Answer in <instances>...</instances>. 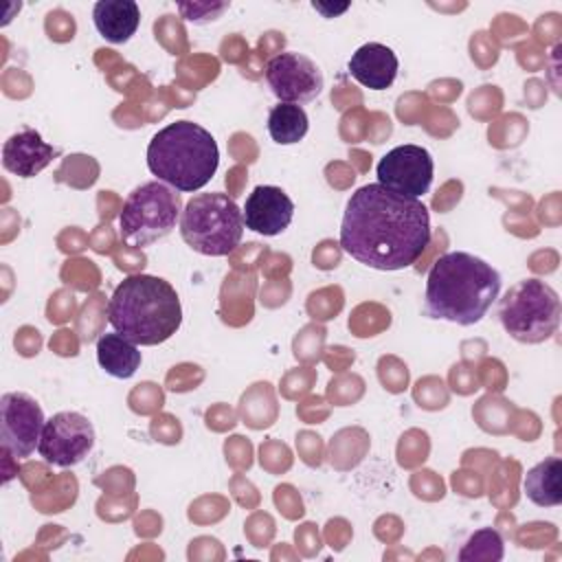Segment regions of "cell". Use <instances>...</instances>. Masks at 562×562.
Listing matches in <instances>:
<instances>
[{"mask_svg": "<svg viewBox=\"0 0 562 562\" xmlns=\"http://www.w3.org/2000/svg\"><path fill=\"white\" fill-rule=\"evenodd\" d=\"M498 270L470 252H446L428 270L424 314L457 325L479 323L501 294Z\"/></svg>", "mask_w": 562, "mask_h": 562, "instance_id": "obj_2", "label": "cell"}, {"mask_svg": "<svg viewBox=\"0 0 562 562\" xmlns=\"http://www.w3.org/2000/svg\"><path fill=\"white\" fill-rule=\"evenodd\" d=\"M180 235L195 252L224 257L241 241L244 213L226 193H198L182 209Z\"/></svg>", "mask_w": 562, "mask_h": 562, "instance_id": "obj_5", "label": "cell"}, {"mask_svg": "<svg viewBox=\"0 0 562 562\" xmlns=\"http://www.w3.org/2000/svg\"><path fill=\"white\" fill-rule=\"evenodd\" d=\"M498 321L514 340L527 345L542 342L560 325V296L549 283L536 277L522 279L501 299Z\"/></svg>", "mask_w": 562, "mask_h": 562, "instance_id": "obj_6", "label": "cell"}, {"mask_svg": "<svg viewBox=\"0 0 562 562\" xmlns=\"http://www.w3.org/2000/svg\"><path fill=\"white\" fill-rule=\"evenodd\" d=\"M241 213L246 228L266 237H274L292 224L294 202L281 187L259 184L246 198Z\"/></svg>", "mask_w": 562, "mask_h": 562, "instance_id": "obj_12", "label": "cell"}, {"mask_svg": "<svg viewBox=\"0 0 562 562\" xmlns=\"http://www.w3.org/2000/svg\"><path fill=\"white\" fill-rule=\"evenodd\" d=\"M92 422L77 411H59L46 419L37 443L40 457L55 468L81 463L94 448Z\"/></svg>", "mask_w": 562, "mask_h": 562, "instance_id": "obj_8", "label": "cell"}, {"mask_svg": "<svg viewBox=\"0 0 562 562\" xmlns=\"http://www.w3.org/2000/svg\"><path fill=\"white\" fill-rule=\"evenodd\" d=\"M108 323L134 345H160L182 325L180 296L176 288L160 277L130 274L110 296Z\"/></svg>", "mask_w": 562, "mask_h": 562, "instance_id": "obj_3", "label": "cell"}, {"mask_svg": "<svg viewBox=\"0 0 562 562\" xmlns=\"http://www.w3.org/2000/svg\"><path fill=\"white\" fill-rule=\"evenodd\" d=\"M266 81L279 103H310L325 86L321 68L305 55L285 50L274 55L266 66Z\"/></svg>", "mask_w": 562, "mask_h": 562, "instance_id": "obj_11", "label": "cell"}, {"mask_svg": "<svg viewBox=\"0 0 562 562\" xmlns=\"http://www.w3.org/2000/svg\"><path fill=\"white\" fill-rule=\"evenodd\" d=\"M182 200L176 189L151 180L136 187L119 213V231L125 244L134 248L151 246L165 239L180 224Z\"/></svg>", "mask_w": 562, "mask_h": 562, "instance_id": "obj_7", "label": "cell"}, {"mask_svg": "<svg viewBox=\"0 0 562 562\" xmlns=\"http://www.w3.org/2000/svg\"><path fill=\"white\" fill-rule=\"evenodd\" d=\"M97 360L108 375L127 380L140 367L143 356L138 351V345H134L132 340L114 331V334H103L97 340Z\"/></svg>", "mask_w": 562, "mask_h": 562, "instance_id": "obj_16", "label": "cell"}, {"mask_svg": "<svg viewBox=\"0 0 562 562\" xmlns=\"http://www.w3.org/2000/svg\"><path fill=\"white\" fill-rule=\"evenodd\" d=\"M430 244V215L422 200L397 195L378 182L364 184L347 200L340 246L373 270L413 266Z\"/></svg>", "mask_w": 562, "mask_h": 562, "instance_id": "obj_1", "label": "cell"}, {"mask_svg": "<svg viewBox=\"0 0 562 562\" xmlns=\"http://www.w3.org/2000/svg\"><path fill=\"white\" fill-rule=\"evenodd\" d=\"M44 424V411L31 395L11 391L0 397V437L4 454L26 459L37 448Z\"/></svg>", "mask_w": 562, "mask_h": 562, "instance_id": "obj_10", "label": "cell"}, {"mask_svg": "<svg viewBox=\"0 0 562 562\" xmlns=\"http://www.w3.org/2000/svg\"><path fill=\"white\" fill-rule=\"evenodd\" d=\"M562 461L558 457H547L536 463L522 479L525 496L538 507H555L562 503Z\"/></svg>", "mask_w": 562, "mask_h": 562, "instance_id": "obj_17", "label": "cell"}, {"mask_svg": "<svg viewBox=\"0 0 562 562\" xmlns=\"http://www.w3.org/2000/svg\"><path fill=\"white\" fill-rule=\"evenodd\" d=\"M61 154L59 147L48 145L40 132L24 127L11 134L2 145V165L9 173L18 178H33L46 169L53 158Z\"/></svg>", "mask_w": 562, "mask_h": 562, "instance_id": "obj_13", "label": "cell"}, {"mask_svg": "<svg viewBox=\"0 0 562 562\" xmlns=\"http://www.w3.org/2000/svg\"><path fill=\"white\" fill-rule=\"evenodd\" d=\"M92 22L103 40L123 44L136 33L140 9L134 0H101L92 7Z\"/></svg>", "mask_w": 562, "mask_h": 562, "instance_id": "obj_15", "label": "cell"}, {"mask_svg": "<svg viewBox=\"0 0 562 562\" xmlns=\"http://www.w3.org/2000/svg\"><path fill=\"white\" fill-rule=\"evenodd\" d=\"M217 165L220 149L213 134L193 121L165 125L147 145V167L151 176L182 193H193L209 184Z\"/></svg>", "mask_w": 562, "mask_h": 562, "instance_id": "obj_4", "label": "cell"}, {"mask_svg": "<svg viewBox=\"0 0 562 562\" xmlns=\"http://www.w3.org/2000/svg\"><path fill=\"white\" fill-rule=\"evenodd\" d=\"M397 55L380 42L362 44L349 59V75L369 90L391 88L397 77Z\"/></svg>", "mask_w": 562, "mask_h": 562, "instance_id": "obj_14", "label": "cell"}, {"mask_svg": "<svg viewBox=\"0 0 562 562\" xmlns=\"http://www.w3.org/2000/svg\"><path fill=\"white\" fill-rule=\"evenodd\" d=\"M432 156L422 145H397L386 151L375 167L380 187L415 200L428 193L432 184Z\"/></svg>", "mask_w": 562, "mask_h": 562, "instance_id": "obj_9", "label": "cell"}, {"mask_svg": "<svg viewBox=\"0 0 562 562\" xmlns=\"http://www.w3.org/2000/svg\"><path fill=\"white\" fill-rule=\"evenodd\" d=\"M307 114L301 105L279 103L268 114V134L279 145H294L307 134Z\"/></svg>", "mask_w": 562, "mask_h": 562, "instance_id": "obj_18", "label": "cell"}, {"mask_svg": "<svg viewBox=\"0 0 562 562\" xmlns=\"http://www.w3.org/2000/svg\"><path fill=\"white\" fill-rule=\"evenodd\" d=\"M503 558V540L494 529H481L470 536L465 547L459 553V560H501Z\"/></svg>", "mask_w": 562, "mask_h": 562, "instance_id": "obj_19", "label": "cell"}]
</instances>
